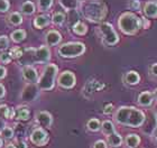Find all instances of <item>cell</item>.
Wrapping results in <instances>:
<instances>
[{"label":"cell","instance_id":"cell-1","mask_svg":"<svg viewBox=\"0 0 157 148\" xmlns=\"http://www.w3.org/2000/svg\"><path fill=\"white\" fill-rule=\"evenodd\" d=\"M145 113L134 107H120L116 113V121L122 126L137 128L145 122Z\"/></svg>","mask_w":157,"mask_h":148},{"label":"cell","instance_id":"cell-2","mask_svg":"<svg viewBox=\"0 0 157 148\" xmlns=\"http://www.w3.org/2000/svg\"><path fill=\"white\" fill-rule=\"evenodd\" d=\"M81 13L91 21H101L107 15V7L100 0H89L81 3Z\"/></svg>","mask_w":157,"mask_h":148},{"label":"cell","instance_id":"cell-3","mask_svg":"<svg viewBox=\"0 0 157 148\" xmlns=\"http://www.w3.org/2000/svg\"><path fill=\"white\" fill-rule=\"evenodd\" d=\"M141 18H138L131 13H122L119 19H118V26L124 34L132 35L137 32L139 28L143 27L141 25Z\"/></svg>","mask_w":157,"mask_h":148},{"label":"cell","instance_id":"cell-4","mask_svg":"<svg viewBox=\"0 0 157 148\" xmlns=\"http://www.w3.org/2000/svg\"><path fill=\"white\" fill-rule=\"evenodd\" d=\"M59 72V67L55 64H47L38 79V88L43 91H51L55 85V79Z\"/></svg>","mask_w":157,"mask_h":148},{"label":"cell","instance_id":"cell-5","mask_svg":"<svg viewBox=\"0 0 157 148\" xmlns=\"http://www.w3.org/2000/svg\"><path fill=\"white\" fill-rule=\"evenodd\" d=\"M85 52L84 44L82 43H67L63 44L62 46L59 47V54L62 57L65 59H72L82 55Z\"/></svg>","mask_w":157,"mask_h":148},{"label":"cell","instance_id":"cell-6","mask_svg":"<svg viewBox=\"0 0 157 148\" xmlns=\"http://www.w3.org/2000/svg\"><path fill=\"white\" fill-rule=\"evenodd\" d=\"M99 32L101 34L102 40H103V43L105 45L112 46V45H116L119 42V37H118L117 33L115 32L113 27L110 24H101L100 27H99Z\"/></svg>","mask_w":157,"mask_h":148},{"label":"cell","instance_id":"cell-7","mask_svg":"<svg viewBox=\"0 0 157 148\" xmlns=\"http://www.w3.org/2000/svg\"><path fill=\"white\" fill-rule=\"evenodd\" d=\"M57 83H59V85L61 88H63V89H72L76 83L75 75L71 71H64V72H62L59 74Z\"/></svg>","mask_w":157,"mask_h":148},{"label":"cell","instance_id":"cell-8","mask_svg":"<svg viewBox=\"0 0 157 148\" xmlns=\"http://www.w3.org/2000/svg\"><path fill=\"white\" fill-rule=\"evenodd\" d=\"M30 142L36 146H45L48 142V134L43 128L34 129L30 135Z\"/></svg>","mask_w":157,"mask_h":148},{"label":"cell","instance_id":"cell-9","mask_svg":"<svg viewBox=\"0 0 157 148\" xmlns=\"http://www.w3.org/2000/svg\"><path fill=\"white\" fill-rule=\"evenodd\" d=\"M38 85L30 83L24 88L23 92H21V99L24 101H34L38 97Z\"/></svg>","mask_w":157,"mask_h":148},{"label":"cell","instance_id":"cell-10","mask_svg":"<svg viewBox=\"0 0 157 148\" xmlns=\"http://www.w3.org/2000/svg\"><path fill=\"white\" fill-rule=\"evenodd\" d=\"M51 59V51L47 46H40L34 51V61L36 63H47Z\"/></svg>","mask_w":157,"mask_h":148},{"label":"cell","instance_id":"cell-11","mask_svg":"<svg viewBox=\"0 0 157 148\" xmlns=\"http://www.w3.org/2000/svg\"><path fill=\"white\" fill-rule=\"evenodd\" d=\"M36 121L38 122V125L44 128H49L52 126L53 118L52 115L47 111H39L36 115Z\"/></svg>","mask_w":157,"mask_h":148},{"label":"cell","instance_id":"cell-12","mask_svg":"<svg viewBox=\"0 0 157 148\" xmlns=\"http://www.w3.org/2000/svg\"><path fill=\"white\" fill-rule=\"evenodd\" d=\"M23 76H24V79L26 80V81H28L29 83L38 82V74H37V71L30 65H26L23 69Z\"/></svg>","mask_w":157,"mask_h":148},{"label":"cell","instance_id":"cell-13","mask_svg":"<svg viewBox=\"0 0 157 148\" xmlns=\"http://www.w3.org/2000/svg\"><path fill=\"white\" fill-rule=\"evenodd\" d=\"M45 40L48 46H56V45L62 40V36H61V34H59V32L51 30V32H48V33L46 34Z\"/></svg>","mask_w":157,"mask_h":148},{"label":"cell","instance_id":"cell-14","mask_svg":"<svg viewBox=\"0 0 157 148\" xmlns=\"http://www.w3.org/2000/svg\"><path fill=\"white\" fill-rule=\"evenodd\" d=\"M145 16L148 18H157V1H149L144 7Z\"/></svg>","mask_w":157,"mask_h":148},{"label":"cell","instance_id":"cell-15","mask_svg":"<svg viewBox=\"0 0 157 148\" xmlns=\"http://www.w3.org/2000/svg\"><path fill=\"white\" fill-rule=\"evenodd\" d=\"M30 116V111L29 109L25 107V105H20L17 109H15V118L18 119V120H28Z\"/></svg>","mask_w":157,"mask_h":148},{"label":"cell","instance_id":"cell-16","mask_svg":"<svg viewBox=\"0 0 157 148\" xmlns=\"http://www.w3.org/2000/svg\"><path fill=\"white\" fill-rule=\"evenodd\" d=\"M154 100V96L153 93L148 92V91H145V92L140 93L139 97H138V103L143 107H148V105L151 104V102Z\"/></svg>","mask_w":157,"mask_h":148},{"label":"cell","instance_id":"cell-17","mask_svg":"<svg viewBox=\"0 0 157 148\" xmlns=\"http://www.w3.org/2000/svg\"><path fill=\"white\" fill-rule=\"evenodd\" d=\"M49 23H51V18L46 15H40V16H37L35 19H34V26L36 28H44V27L48 26Z\"/></svg>","mask_w":157,"mask_h":148},{"label":"cell","instance_id":"cell-18","mask_svg":"<svg viewBox=\"0 0 157 148\" xmlns=\"http://www.w3.org/2000/svg\"><path fill=\"white\" fill-rule=\"evenodd\" d=\"M107 140H108V144L111 146V147H119V146L122 144V138H121V136L119 135V134H117L116 131L110 134V135H108Z\"/></svg>","mask_w":157,"mask_h":148},{"label":"cell","instance_id":"cell-19","mask_svg":"<svg viewBox=\"0 0 157 148\" xmlns=\"http://www.w3.org/2000/svg\"><path fill=\"white\" fill-rule=\"evenodd\" d=\"M124 81L128 83V84H130V85H135V84H137L139 81H140V76L138 74L137 72H135V71H130V72H128L126 75H124Z\"/></svg>","mask_w":157,"mask_h":148},{"label":"cell","instance_id":"cell-20","mask_svg":"<svg viewBox=\"0 0 157 148\" xmlns=\"http://www.w3.org/2000/svg\"><path fill=\"white\" fill-rule=\"evenodd\" d=\"M140 142V138L136 134H129L126 137V145L129 148H136Z\"/></svg>","mask_w":157,"mask_h":148},{"label":"cell","instance_id":"cell-21","mask_svg":"<svg viewBox=\"0 0 157 148\" xmlns=\"http://www.w3.org/2000/svg\"><path fill=\"white\" fill-rule=\"evenodd\" d=\"M10 37H11V40H13L15 43H20V42H23V40H25V37H26V32H25L24 29H17L11 33Z\"/></svg>","mask_w":157,"mask_h":148},{"label":"cell","instance_id":"cell-22","mask_svg":"<svg viewBox=\"0 0 157 148\" xmlns=\"http://www.w3.org/2000/svg\"><path fill=\"white\" fill-rule=\"evenodd\" d=\"M61 6L66 10H75L78 7V0H59Z\"/></svg>","mask_w":157,"mask_h":148},{"label":"cell","instance_id":"cell-23","mask_svg":"<svg viewBox=\"0 0 157 148\" xmlns=\"http://www.w3.org/2000/svg\"><path fill=\"white\" fill-rule=\"evenodd\" d=\"M86 26H85V24L81 23V21H78V23H75L74 25H73V33L76 34V35H80V36H82V35H85L86 34Z\"/></svg>","mask_w":157,"mask_h":148},{"label":"cell","instance_id":"cell-24","mask_svg":"<svg viewBox=\"0 0 157 148\" xmlns=\"http://www.w3.org/2000/svg\"><path fill=\"white\" fill-rule=\"evenodd\" d=\"M8 21L13 26H17V25H20L23 23V17L18 13H13L8 16Z\"/></svg>","mask_w":157,"mask_h":148},{"label":"cell","instance_id":"cell-25","mask_svg":"<svg viewBox=\"0 0 157 148\" xmlns=\"http://www.w3.org/2000/svg\"><path fill=\"white\" fill-rule=\"evenodd\" d=\"M21 11L25 15H33L35 13V6L32 1H26L21 5Z\"/></svg>","mask_w":157,"mask_h":148},{"label":"cell","instance_id":"cell-26","mask_svg":"<svg viewBox=\"0 0 157 148\" xmlns=\"http://www.w3.org/2000/svg\"><path fill=\"white\" fill-rule=\"evenodd\" d=\"M86 127H88V129L91 130V131H98L99 129L101 128V123H100V121H99L97 118H92L88 121Z\"/></svg>","mask_w":157,"mask_h":148},{"label":"cell","instance_id":"cell-27","mask_svg":"<svg viewBox=\"0 0 157 148\" xmlns=\"http://www.w3.org/2000/svg\"><path fill=\"white\" fill-rule=\"evenodd\" d=\"M102 131L105 132V135H110L112 132H115V126L111 121H103V123L101 125Z\"/></svg>","mask_w":157,"mask_h":148},{"label":"cell","instance_id":"cell-28","mask_svg":"<svg viewBox=\"0 0 157 148\" xmlns=\"http://www.w3.org/2000/svg\"><path fill=\"white\" fill-rule=\"evenodd\" d=\"M52 5L53 0H38V8L40 11H47Z\"/></svg>","mask_w":157,"mask_h":148},{"label":"cell","instance_id":"cell-29","mask_svg":"<svg viewBox=\"0 0 157 148\" xmlns=\"http://www.w3.org/2000/svg\"><path fill=\"white\" fill-rule=\"evenodd\" d=\"M64 20H65V16H64V13H55L53 15L52 17V21L55 25H61V24L64 23Z\"/></svg>","mask_w":157,"mask_h":148},{"label":"cell","instance_id":"cell-30","mask_svg":"<svg viewBox=\"0 0 157 148\" xmlns=\"http://www.w3.org/2000/svg\"><path fill=\"white\" fill-rule=\"evenodd\" d=\"M13 129L10 128V127H5V128L0 131V135L2 136V138L5 139H11L13 137Z\"/></svg>","mask_w":157,"mask_h":148},{"label":"cell","instance_id":"cell-31","mask_svg":"<svg viewBox=\"0 0 157 148\" xmlns=\"http://www.w3.org/2000/svg\"><path fill=\"white\" fill-rule=\"evenodd\" d=\"M9 54L11 55V57H15V59H20V57L23 56L24 52L19 48V47H13V48H11V51H10Z\"/></svg>","mask_w":157,"mask_h":148},{"label":"cell","instance_id":"cell-32","mask_svg":"<svg viewBox=\"0 0 157 148\" xmlns=\"http://www.w3.org/2000/svg\"><path fill=\"white\" fill-rule=\"evenodd\" d=\"M9 46V40H8V37L2 35V36H0V49L1 51H5V49L8 48Z\"/></svg>","mask_w":157,"mask_h":148},{"label":"cell","instance_id":"cell-33","mask_svg":"<svg viewBox=\"0 0 157 148\" xmlns=\"http://www.w3.org/2000/svg\"><path fill=\"white\" fill-rule=\"evenodd\" d=\"M9 2L8 0H0V13H6L9 10Z\"/></svg>","mask_w":157,"mask_h":148},{"label":"cell","instance_id":"cell-34","mask_svg":"<svg viewBox=\"0 0 157 148\" xmlns=\"http://www.w3.org/2000/svg\"><path fill=\"white\" fill-rule=\"evenodd\" d=\"M11 55L10 54H8V53H3V54H1L0 55V59H1V62H3V63H8V62H10L11 61Z\"/></svg>","mask_w":157,"mask_h":148},{"label":"cell","instance_id":"cell-35","mask_svg":"<svg viewBox=\"0 0 157 148\" xmlns=\"http://www.w3.org/2000/svg\"><path fill=\"white\" fill-rule=\"evenodd\" d=\"M93 148H107V144L103 140H98V142H94Z\"/></svg>","mask_w":157,"mask_h":148},{"label":"cell","instance_id":"cell-36","mask_svg":"<svg viewBox=\"0 0 157 148\" xmlns=\"http://www.w3.org/2000/svg\"><path fill=\"white\" fill-rule=\"evenodd\" d=\"M112 111H113V105L112 104H108L105 109H103V113H105V115L112 113Z\"/></svg>","mask_w":157,"mask_h":148},{"label":"cell","instance_id":"cell-37","mask_svg":"<svg viewBox=\"0 0 157 148\" xmlns=\"http://www.w3.org/2000/svg\"><path fill=\"white\" fill-rule=\"evenodd\" d=\"M151 73L154 76H157V63H155V64H153L151 66Z\"/></svg>","mask_w":157,"mask_h":148},{"label":"cell","instance_id":"cell-38","mask_svg":"<svg viewBox=\"0 0 157 148\" xmlns=\"http://www.w3.org/2000/svg\"><path fill=\"white\" fill-rule=\"evenodd\" d=\"M6 73H7L6 69H5L3 66H0V80L3 79V78L6 76Z\"/></svg>","mask_w":157,"mask_h":148},{"label":"cell","instance_id":"cell-39","mask_svg":"<svg viewBox=\"0 0 157 148\" xmlns=\"http://www.w3.org/2000/svg\"><path fill=\"white\" fill-rule=\"evenodd\" d=\"M6 94V89H5V86L0 83V99H2Z\"/></svg>","mask_w":157,"mask_h":148},{"label":"cell","instance_id":"cell-40","mask_svg":"<svg viewBox=\"0 0 157 148\" xmlns=\"http://www.w3.org/2000/svg\"><path fill=\"white\" fill-rule=\"evenodd\" d=\"M139 6H140V3H139V1H137V0H135L134 2H132V5H131V7H132L134 9H139Z\"/></svg>","mask_w":157,"mask_h":148},{"label":"cell","instance_id":"cell-41","mask_svg":"<svg viewBox=\"0 0 157 148\" xmlns=\"http://www.w3.org/2000/svg\"><path fill=\"white\" fill-rule=\"evenodd\" d=\"M16 147L17 148H27V145L25 144L24 142H19L18 144L16 145Z\"/></svg>","mask_w":157,"mask_h":148},{"label":"cell","instance_id":"cell-42","mask_svg":"<svg viewBox=\"0 0 157 148\" xmlns=\"http://www.w3.org/2000/svg\"><path fill=\"white\" fill-rule=\"evenodd\" d=\"M141 20H143V27L144 28H148V26H149V21H147V19H145V18H141Z\"/></svg>","mask_w":157,"mask_h":148},{"label":"cell","instance_id":"cell-43","mask_svg":"<svg viewBox=\"0 0 157 148\" xmlns=\"http://www.w3.org/2000/svg\"><path fill=\"white\" fill-rule=\"evenodd\" d=\"M3 128H5V122H3V118H1V117H0V131H1Z\"/></svg>","mask_w":157,"mask_h":148},{"label":"cell","instance_id":"cell-44","mask_svg":"<svg viewBox=\"0 0 157 148\" xmlns=\"http://www.w3.org/2000/svg\"><path fill=\"white\" fill-rule=\"evenodd\" d=\"M153 137H154V139L157 142V127L155 128L154 131H153Z\"/></svg>","mask_w":157,"mask_h":148},{"label":"cell","instance_id":"cell-45","mask_svg":"<svg viewBox=\"0 0 157 148\" xmlns=\"http://www.w3.org/2000/svg\"><path fill=\"white\" fill-rule=\"evenodd\" d=\"M5 148H17V147H16V145H13V144H8V145H6Z\"/></svg>","mask_w":157,"mask_h":148},{"label":"cell","instance_id":"cell-46","mask_svg":"<svg viewBox=\"0 0 157 148\" xmlns=\"http://www.w3.org/2000/svg\"><path fill=\"white\" fill-rule=\"evenodd\" d=\"M154 97H155V98L157 99V89H156V90H155V91H154Z\"/></svg>","mask_w":157,"mask_h":148},{"label":"cell","instance_id":"cell-47","mask_svg":"<svg viewBox=\"0 0 157 148\" xmlns=\"http://www.w3.org/2000/svg\"><path fill=\"white\" fill-rule=\"evenodd\" d=\"M1 146H2V139L0 138V148H1Z\"/></svg>","mask_w":157,"mask_h":148}]
</instances>
